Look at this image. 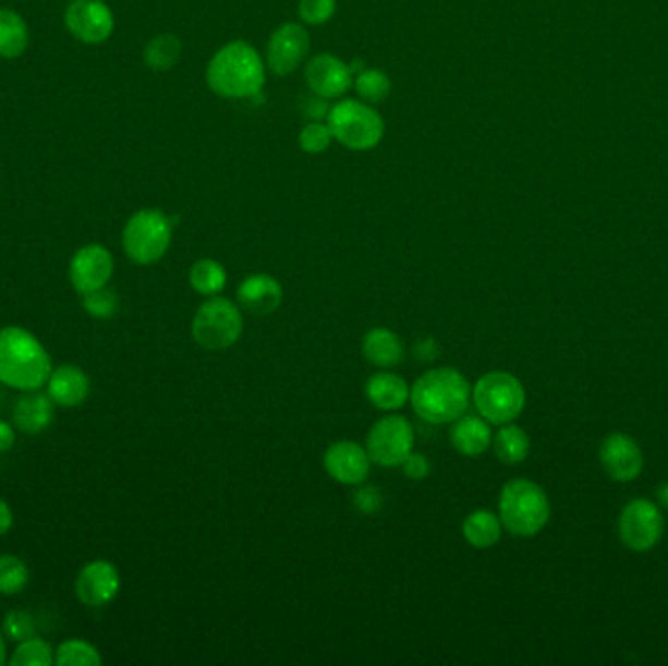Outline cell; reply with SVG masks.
Returning a JSON list of instances; mask_svg holds the SVG:
<instances>
[{
  "mask_svg": "<svg viewBox=\"0 0 668 666\" xmlns=\"http://www.w3.org/2000/svg\"><path fill=\"white\" fill-rule=\"evenodd\" d=\"M450 440L456 451H460L463 456H481L489 450L493 444V434L490 426L483 416L475 414H465L460 416L458 421H453V428L450 432Z\"/></svg>",
  "mask_w": 668,
  "mask_h": 666,
  "instance_id": "ffe728a7",
  "label": "cell"
},
{
  "mask_svg": "<svg viewBox=\"0 0 668 666\" xmlns=\"http://www.w3.org/2000/svg\"><path fill=\"white\" fill-rule=\"evenodd\" d=\"M113 274V256L102 244H85L69 264V280L81 295L106 288Z\"/></svg>",
  "mask_w": 668,
  "mask_h": 666,
  "instance_id": "4fadbf2b",
  "label": "cell"
},
{
  "mask_svg": "<svg viewBox=\"0 0 668 666\" xmlns=\"http://www.w3.org/2000/svg\"><path fill=\"white\" fill-rule=\"evenodd\" d=\"M551 517L546 491L530 479H514L507 483L499 497V518L502 528L518 537L539 534Z\"/></svg>",
  "mask_w": 668,
  "mask_h": 666,
  "instance_id": "277c9868",
  "label": "cell"
},
{
  "mask_svg": "<svg viewBox=\"0 0 668 666\" xmlns=\"http://www.w3.org/2000/svg\"><path fill=\"white\" fill-rule=\"evenodd\" d=\"M354 507L359 508L362 514H376L377 510L384 507V497L376 487L366 485L354 493Z\"/></svg>",
  "mask_w": 668,
  "mask_h": 666,
  "instance_id": "8d00e7d4",
  "label": "cell"
},
{
  "mask_svg": "<svg viewBox=\"0 0 668 666\" xmlns=\"http://www.w3.org/2000/svg\"><path fill=\"white\" fill-rule=\"evenodd\" d=\"M401 468L405 471L406 477L413 479V481H423L430 475V461L426 460L423 453L411 451Z\"/></svg>",
  "mask_w": 668,
  "mask_h": 666,
  "instance_id": "74e56055",
  "label": "cell"
},
{
  "mask_svg": "<svg viewBox=\"0 0 668 666\" xmlns=\"http://www.w3.org/2000/svg\"><path fill=\"white\" fill-rule=\"evenodd\" d=\"M29 571L16 555H0V594L14 596L26 589Z\"/></svg>",
  "mask_w": 668,
  "mask_h": 666,
  "instance_id": "1f68e13d",
  "label": "cell"
},
{
  "mask_svg": "<svg viewBox=\"0 0 668 666\" xmlns=\"http://www.w3.org/2000/svg\"><path fill=\"white\" fill-rule=\"evenodd\" d=\"M243 335V315L233 301L214 298L199 307L194 323L192 337L206 350H227L233 347Z\"/></svg>",
  "mask_w": 668,
  "mask_h": 666,
  "instance_id": "ba28073f",
  "label": "cell"
},
{
  "mask_svg": "<svg viewBox=\"0 0 668 666\" xmlns=\"http://www.w3.org/2000/svg\"><path fill=\"white\" fill-rule=\"evenodd\" d=\"M174 223V219L155 207L135 211L127 219L122 233L123 251L127 258L139 266L159 263L169 253Z\"/></svg>",
  "mask_w": 668,
  "mask_h": 666,
  "instance_id": "8992f818",
  "label": "cell"
},
{
  "mask_svg": "<svg viewBox=\"0 0 668 666\" xmlns=\"http://www.w3.org/2000/svg\"><path fill=\"white\" fill-rule=\"evenodd\" d=\"M56 665L59 666H100V651L83 639H66L56 649Z\"/></svg>",
  "mask_w": 668,
  "mask_h": 666,
  "instance_id": "f1b7e54d",
  "label": "cell"
},
{
  "mask_svg": "<svg viewBox=\"0 0 668 666\" xmlns=\"http://www.w3.org/2000/svg\"><path fill=\"white\" fill-rule=\"evenodd\" d=\"M438 352H440V348H438L434 338H423L421 342L414 344V358L421 360V362H433L438 358Z\"/></svg>",
  "mask_w": 668,
  "mask_h": 666,
  "instance_id": "ab89813d",
  "label": "cell"
},
{
  "mask_svg": "<svg viewBox=\"0 0 668 666\" xmlns=\"http://www.w3.org/2000/svg\"><path fill=\"white\" fill-rule=\"evenodd\" d=\"M366 395L379 411H397L411 399V387L397 374L377 372L367 379Z\"/></svg>",
  "mask_w": 668,
  "mask_h": 666,
  "instance_id": "44dd1931",
  "label": "cell"
},
{
  "mask_svg": "<svg viewBox=\"0 0 668 666\" xmlns=\"http://www.w3.org/2000/svg\"><path fill=\"white\" fill-rule=\"evenodd\" d=\"M12 522H14V514L9 505L0 498V535L9 534Z\"/></svg>",
  "mask_w": 668,
  "mask_h": 666,
  "instance_id": "b9f144b4",
  "label": "cell"
},
{
  "mask_svg": "<svg viewBox=\"0 0 668 666\" xmlns=\"http://www.w3.org/2000/svg\"><path fill=\"white\" fill-rule=\"evenodd\" d=\"M414 432L405 416L379 419L367 436V456L381 468H399L413 451Z\"/></svg>",
  "mask_w": 668,
  "mask_h": 666,
  "instance_id": "30bf717a",
  "label": "cell"
},
{
  "mask_svg": "<svg viewBox=\"0 0 668 666\" xmlns=\"http://www.w3.org/2000/svg\"><path fill=\"white\" fill-rule=\"evenodd\" d=\"M12 666H51L56 665V651L48 641L29 638L20 641L19 647L9 661Z\"/></svg>",
  "mask_w": 668,
  "mask_h": 666,
  "instance_id": "4dcf8cb0",
  "label": "cell"
},
{
  "mask_svg": "<svg viewBox=\"0 0 668 666\" xmlns=\"http://www.w3.org/2000/svg\"><path fill=\"white\" fill-rule=\"evenodd\" d=\"M48 350L29 330L0 329V384L20 391H38L51 376Z\"/></svg>",
  "mask_w": 668,
  "mask_h": 666,
  "instance_id": "7a4b0ae2",
  "label": "cell"
},
{
  "mask_svg": "<svg viewBox=\"0 0 668 666\" xmlns=\"http://www.w3.org/2000/svg\"><path fill=\"white\" fill-rule=\"evenodd\" d=\"M7 663V645H4V639L0 635V666Z\"/></svg>",
  "mask_w": 668,
  "mask_h": 666,
  "instance_id": "ee69618b",
  "label": "cell"
},
{
  "mask_svg": "<svg viewBox=\"0 0 668 666\" xmlns=\"http://www.w3.org/2000/svg\"><path fill=\"white\" fill-rule=\"evenodd\" d=\"M88 393H90V379L81 367L65 364L51 370L48 395L53 403L71 409L85 403Z\"/></svg>",
  "mask_w": 668,
  "mask_h": 666,
  "instance_id": "d6986e66",
  "label": "cell"
},
{
  "mask_svg": "<svg viewBox=\"0 0 668 666\" xmlns=\"http://www.w3.org/2000/svg\"><path fill=\"white\" fill-rule=\"evenodd\" d=\"M655 497H657V502H659V507L665 508V510H668V481H665V483H660L659 487H657V491H655Z\"/></svg>",
  "mask_w": 668,
  "mask_h": 666,
  "instance_id": "7bdbcfd3",
  "label": "cell"
},
{
  "mask_svg": "<svg viewBox=\"0 0 668 666\" xmlns=\"http://www.w3.org/2000/svg\"><path fill=\"white\" fill-rule=\"evenodd\" d=\"M65 26L73 38L98 46L112 38L116 20L106 0H73L65 10Z\"/></svg>",
  "mask_w": 668,
  "mask_h": 666,
  "instance_id": "8fae6325",
  "label": "cell"
},
{
  "mask_svg": "<svg viewBox=\"0 0 668 666\" xmlns=\"http://www.w3.org/2000/svg\"><path fill=\"white\" fill-rule=\"evenodd\" d=\"M83 305L90 317L96 319H110L118 311V295L108 288L90 291L83 295Z\"/></svg>",
  "mask_w": 668,
  "mask_h": 666,
  "instance_id": "836d02e7",
  "label": "cell"
},
{
  "mask_svg": "<svg viewBox=\"0 0 668 666\" xmlns=\"http://www.w3.org/2000/svg\"><path fill=\"white\" fill-rule=\"evenodd\" d=\"M325 470L330 477L342 485H360L366 481L372 468V460L366 448L356 441L342 440L329 446L325 451Z\"/></svg>",
  "mask_w": 668,
  "mask_h": 666,
  "instance_id": "e0dca14e",
  "label": "cell"
},
{
  "mask_svg": "<svg viewBox=\"0 0 668 666\" xmlns=\"http://www.w3.org/2000/svg\"><path fill=\"white\" fill-rule=\"evenodd\" d=\"M332 142H335V137H332V132H330L327 122H309L297 135L300 149L309 153V155L325 153L332 145Z\"/></svg>",
  "mask_w": 668,
  "mask_h": 666,
  "instance_id": "d6a6232c",
  "label": "cell"
},
{
  "mask_svg": "<svg viewBox=\"0 0 668 666\" xmlns=\"http://www.w3.org/2000/svg\"><path fill=\"white\" fill-rule=\"evenodd\" d=\"M239 305L255 315H268L280 307L283 291L280 282L268 274H251L236 290Z\"/></svg>",
  "mask_w": 668,
  "mask_h": 666,
  "instance_id": "ac0fdd59",
  "label": "cell"
},
{
  "mask_svg": "<svg viewBox=\"0 0 668 666\" xmlns=\"http://www.w3.org/2000/svg\"><path fill=\"white\" fill-rule=\"evenodd\" d=\"M414 413L430 424H448L465 414L471 401V385L453 367L430 370L414 382L411 399Z\"/></svg>",
  "mask_w": 668,
  "mask_h": 666,
  "instance_id": "3957f363",
  "label": "cell"
},
{
  "mask_svg": "<svg viewBox=\"0 0 668 666\" xmlns=\"http://www.w3.org/2000/svg\"><path fill=\"white\" fill-rule=\"evenodd\" d=\"M207 86L221 98L243 100L260 95L266 83V61L251 44L229 41L217 49L206 71Z\"/></svg>",
  "mask_w": 668,
  "mask_h": 666,
  "instance_id": "6da1fadb",
  "label": "cell"
},
{
  "mask_svg": "<svg viewBox=\"0 0 668 666\" xmlns=\"http://www.w3.org/2000/svg\"><path fill=\"white\" fill-rule=\"evenodd\" d=\"M305 81L313 95L332 100L349 93L350 86L354 85V75L349 63H344L340 57L320 53L305 66Z\"/></svg>",
  "mask_w": 668,
  "mask_h": 666,
  "instance_id": "9a60e30c",
  "label": "cell"
},
{
  "mask_svg": "<svg viewBox=\"0 0 668 666\" xmlns=\"http://www.w3.org/2000/svg\"><path fill=\"white\" fill-rule=\"evenodd\" d=\"M600 463L608 477L618 483H630L643 471V451L631 436L614 432L600 444Z\"/></svg>",
  "mask_w": 668,
  "mask_h": 666,
  "instance_id": "5bb4252c",
  "label": "cell"
},
{
  "mask_svg": "<svg viewBox=\"0 0 668 666\" xmlns=\"http://www.w3.org/2000/svg\"><path fill=\"white\" fill-rule=\"evenodd\" d=\"M182 57V41L174 34H159L143 49L145 65L153 71H170Z\"/></svg>",
  "mask_w": 668,
  "mask_h": 666,
  "instance_id": "4316f807",
  "label": "cell"
},
{
  "mask_svg": "<svg viewBox=\"0 0 668 666\" xmlns=\"http://www.w3.org/2000/svg\"><path fill=\"white\" fill-rule=\"evenodd\" d=\"M362 354L377 367H393L401 364L405 347L401 338L389 329H372L362 340Z\"/></svg>",
  "mask_w": 668,
  "mask_h": 666,
  "instance_id": "7402d4cb",
  "label": "cell"
},
{
  "mask_svg": "<svg viewBox=\"0 0 668 666\" xmlns=\"http://www.w3.org/2000/svg\"><path fill=\"white\" fill-rule=\"evenodd\" d=\"M329 112V100L323 98V96L313 95V93H311L309 98L305 100V116L309 118L311 122H327Z\"/></svg>",
  "mask_w": 668,
  "mask_h": 666,
  "instance_id": "f35d334b",
  "label": "cell"
},
{
  "mask_svg": "<svg viewBox=\"0 0 668 666\" xmlns=\"http://www.w3.org/2000/svg\"><path fill=\"white\" fill-rule=\"evenodd\" d=\"M53 421V401L49 395L32 393L19 399L14 407V424L24 434H39Z\"/></svg>",
  "mask_w": 668,
  "mask_h": 666,
  "instance_id": "603a6c76",
  "label": "cell"
},
{
  "mask_svg": "<svg viewBox=\"0 0 668 666\" xmlns=\"http://www.w3.org/2000/svg\"><path fill=\"white\" fill-rule=\"evenodd\" d=\"M29 46V28L16 10L0 9V57L19 59Z\"/></svg>",
  "mask_w": 668,
  "mask_h": 666,
  "instance_id": "cb8c5ba5",
  "label": "cell"
},
{
  "mask_svg": "<svg viewBox=\"0 0 668 666\" xmlns=\"http://www.w3.org/2000/svg\"><path fill=\"white\" fill-rule=\"evenodd\" d=\"M4 635H9L12 641H26V639L34 638L36 628H34V619L29 616L28 611L12 610L4 616Z\"/></svg>",
  "mask_w": 668,
  "mask_h": 666,
  "instance_id": "d590c367",
  "label": "cell"
},
{
  "mask_svg": "<svg viewBox=\"0 0 668 666\" xmlns=\"http://www.w3.org/2000/svg\"><path fill=\"white\" fill-rule=\"evenodd\" d=\"M14 441H16L14 428H12L9 423L0 421V453H2V451H9L10 448L14 446Z\"/></svg>",
  "mask_w": 668,
  "mask_h": 666,
  "instance_id": "60d3db41",
  "label": "cell"
},
{
  "mask_svg": "<svg viewBox=\"0 0 668 666\" xmlns=\"http://www.w3.org/2000/svg\"><path fill=\"white\" fill-rule=\"evenodd\" d=\"M190 286L202 295H216L226 288V268L217 261L202 258L196 264H192L189 274Z\"/></svg>",
  "mask_w": 668,
  "mask_h": 666,
  "instance_id": "83f0119b",
  "label": "cell"
},
{
  "mask_svg": "<svg viewBox=\"0 0 668 666\" xmlns=\"http://www.w3.org/2000/svg\"><path fill=\"white\" fill-rule=\"evenodd\" d=\"M354 88L364 102H384L391 93V78L379 69H364L354 76Z\"/></svg>",
  "mask_w": 668,
  "mask_h": 666,
  "instance_id": "f546056e",
  "label": "cell"
},
{
  "mask_svg": "<svg viewBox=\"0 0 668 666\" xmlns=\"http://www.w3.org/2000/svg\"><path fill=\"white\" fill-rule=\"evenodd\" d=\"M335 142L350 150H372L386 135V122L374 104L360 98H344L330 106L327 116Z\"/></svg>",
  "mask_w": 668,
  "mask_h": 666,
  "instance_id": "5b68a950",
  "label": "cell"
},
{
  "mask_svg": "<svg viewBox=\"0 0 668 666\" xmlns=\"http://www.w3.org/2000/svg\"><path fill=\"white\" fill-rule=\"evenodd\" d=\"M337 12V0H300L297 16L303 24L323 26L327 24Z\"/></svg>",
  "mask_w": 668,
  "mask_h": 666,
  "instance_id": "e575fe53",
  "label": "cell"
},
{
  "mask_svg": "<svg viewBox=\"0 0 668 666\" xmlns=\"http://www.w3.org/2000/svg\"><path fill=\"white\" fill-rule=\"evenodd\" d=\"M309 34L303 24L288 22L274 32L266 46V69L274 75H292L309 53Z\"/></svg>",
  "mask_w": 668,
  "mask_h": 666,
  "instance_id": "7c38bea8",
  "label": "cell"
},
{
  "mask_svg": "<svg viewBox=\"0 0 668 666\" xmlns=\"http://www.w3.org/2000/svg\"><path fill=\"white\" fill-rule=\"evenodd\" d=\"M122 586L120 572L110 561H93L85 565L75 581V592L78 601L88 608H102L118 596Z\"/></svg>",
  "mask_w": 668,
  "mask_h": 666,
  "instance_id": "2e32d148",
  "label": "cell"
},
{
  "mask_svg": "<svg viewBox=\"0 0 668 666\" xmlns=\"http://www.w3.org/2000/svg\"><path fill=\"white\" fill-rule=\"evenodd\" d=\"M621 544L631 552L645 554L659 545L665 535V514L659 505L647 498H635L621 508L618 518Z\"/></svg>",
  "mask_w": 668,
  "mask_h": 666,
  "instance_id": "9c48e42d",
  "label": "cell"
},
{
  "mask_svg": "<svg viewBox=\"0 0 668 666\" xmlns=\"http://www.w3.org/2000/svg\"><path fill=\"white\" fill-rule=\"evenodd\" d=\"M493 450L502 463L517 465L530 456V438L524 428L517 424H502L493 438Z\"/></svg>",
  "mask_w": 668,
  "mask_h": 666,
  "instance_id": "484cf974",
  "label": "cell"
},
{
  "mask_svg": "<svg viewBox=\"0 0 668 666\" xmlns=\"http://www.w3.org/2000/svg\"><path fill=\"white\" fill-rule=\"evenodd\" d=\"M477 413L490 424H509L526 407V389L522 382L507 372H490L481 377L471 391Z\"/></svg>",
  "mask_w": 668,
  "mask_h": 666,
  "instance_id": "52a82bcc",
  "label": "cell"
},
{
  "mask_svg": "<svg viewBox=\"0 0 668 666\" xmlns=\"http://www.w3.org/2000/svg\"><path fill=\"white\" fill-rule=\"evenodd\" d=\"M463 537L467 540V544L477 547V549H487L493 545L499 544L500 535H502V522L497 514H493L489 510H475L463 522Z\"/></svg>",
  "mask_w": 668,
  "mask_h": 666,
  "instance_id": "d4e9b609",
  "label": "cell"
}]
</instances>
